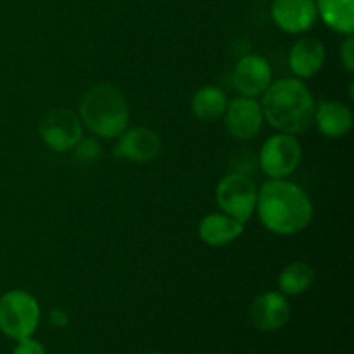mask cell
Returning <instances> with one entry per match:
<instances>
[{
	"mask_svg": "<svg viewBox=\"0 0 354 354\" xmlns=\"http://www.w3.org/2000/svg\"><path fill=\"white\" fill-rule=\"evenodd\" d=\"M315 280V270L310 263L297 259L287 265L279 275V287L283 296H299L306 292Z\"/></svg>",
	"mask_w": 354,
	"mask_h": 354,
	"instance_id": "cell-18",
	"label": "cell"
},
{
	"mask_svg": "<svg viewBox=\"0 0 354 354\" xmlns=\"http://www.w3.org/2000/svg\"><path fill=\"white\" fill-rule=\"evenodd\" d=\"M263 116L261 104L251 97H237L227 104L223 114L225 130L237 140H251L261 131Z\"/></svg>",
	"mask_w": 354,
	"mask_h": 354,
	"instance_id": "cell-8",
	"label": "cell"
},
{
	"mask_svg": "<svg viewBox=\"0 0 354 354\" xmlns=\"http://www.w3.org/2000/svg\"><path fill=\"white\" fill-rule=\"evenodd\" d=\"M40 322V304L30 292L9 290L0 297V330L10 339H26L33 335Z\"/></svg>",
	"mask_w": 354,
	"mask_h": 354,
	"instance_id": "cell-4",
	"label": "cell"
},
{
	"mask_svg": "<svg viewBox=\"0 0 354 354\" xmlns=\"http://www.w3.org/2000/svg\"><path fill=\"white\" fill-rule=\"evenodd\" d=\"M252 327L261 332H275L290 318V304L282 292H265L256 297L249 310Z\"/></svg>",
	"mask_w": 354,
	"mask_h": 354,
	"instance_id": "cell-11",
	"label": "cell"
},
{
	"mask_svg": "<svg viewBox=\"0 0 354 354\" xmlns=\"http://www.w3.org/2000/svg\"><path fill=\"white\" fill-rule=\"evenodd\" d=\"M272 76L270 62L258 54H248L239 59L232 73L235 90L242 97H251V99L265 93V90L272 83Z\"/></svg>",
	"mask_w": 354,
	"mask_h": 354,
	"instance_id": "cell-9",
	"label": "cell"
},
{
	"mask_svg": "<svg viewBox=\"0 0 354 354\" xmlns=\"http://www.w3.org/2000/svg\"><path fill=\"white\" fill-rule=\"evenodd\" d=\"M147 354H161V353H147Z\"/></svg>",
	"mask_w": 354,
	"mask_h": 354,
	"instance_id": "cell-23",
	"label": "cell"
},
{
	"mask_svg": "<svg viewBox=\"0 0 354 354\" xmlns=\"http://www.w3.org/2000/svg\"><path fill=\"white\" fill-rule=\"evenodd\" d=\"M71 151H73V158H75L76 161L83 162V165H92V162H95L97 159H99L102 147H100V144L95 140V138L82 137L78 142H76V145L71 149Z\"/></svg>",
	"mask_w": 354,
	"mask_h": 354,
	"instance_id": "cell-19",
	"label": "cell"
},
{
	"mask_svg": "<svg viewBox=\"0 0 354 354\" xmlns=\"http://www.w3.org/2000/svg\"><path fill=\"white\" fill-rule=\"evenodd\" d=\"M315 0H273L272 17L277 26L290 35L310 30L317 21Z\"/></svg>",
	"mask_w": 354,
	"mask_h": 354,
	"instance_id": "cell-12",
	"label": "cell"
},
{
	"mask_svg": "<svg viewBox=\"0 0 354 354\" xmlns=\"http://www.w3.org/2000/svg\"><path fill=\"white\" fill-rule=\"evenodd\" d=\"M256 211L272 234L296 235L313 220L310 196L286 178H270L258 190Z\"/></svg>",
	"mask_w": 354,
	"mask_h": 354,
	"instance_id": "cell-1",
	"label": "cell"
},
{
	"mask_svg": "<svg viewBox=\"0 0 354 354\" xmlns=\"http://www.w3.org/2000/svg\"><path fill=\"white\" fill-rule=\"evenodd\" d=\"M80 120L100 138H118L128 127L130 109L123 92L113 85H95L80 102Z\"/></svg>",
	"mask_w": 354,
	"mask_h": 354,
	"instance_id": "cell-3",
	"label": "cell"
},
{
	"mask_svg": "<svg viewBox=\"0 0 354 354\" xmlns=\"http://www.w3.org/2000/svg\"><path fill=\"white\" fill-rule=\"evenodd\" d=\"M341 61L349 73L354 71V38H353V35H348V38H346L344 44H342Z\"/></svg>",
	"mask_w": 354,
	"mask_h": 354,
	"instance_id": "cell-21",
	"label": "cell"
},
{
	"mask_svg": "<svg viewBox=\"0 0 354 354\" xmlns=\"http://www.w3.org/2000/svg\"><path fill=\"white\" fill-rule=\"evenodd\" d=\"M227 95L218 86H203L194 93L192 111L197 120L213 123V121L223 118L227 109Z\"/></svg>",
	"mask_w": 354,
	"mask_h": 354,
	"instance_id": "cell-17",
	"label": "cell"
},
{
	"mask_svg": "<svg viewBox=\"0 0 354 354\" xmlns=\"http://www.w3.org/2000/svg\"><path fill=\"white\" fill-rule=\"evenodd\" d=\"M325 64V47L318 38L304 37L292 45L289 52L290 71L297 78H311Z\"/></svg>",
	"mask_w": 354,
	"mask_h": 354,
	"instance_id": "cell-13",
	"label": "cell"
},
{
	"mask_svg": "<svg viewBox=\"0 0 354 354\" xmlns=\"http://www.w3.org/2000/svg\"><path fill=\"white\" fill-rule=\"evenodd\" d=\"M40 137L54 152L71 151L83 137L82 120L64 107L48 111L40 123Z\"/></svg>",
	"mask_w": 354,
	"mask_h": 354,
	"instance_id": "cell-7",
	"label": "cell"
},
{
	"mask_svg": "<svg viewBox=\"0 0 354 354\" xmlns=\"http://www.w3.org/2000/svg\"><path fill=\"white\" fill-rule=\"evenodd\" d=\"M12 354H45V349L38 341H35V339L31 337H26L17 341V346L14 348Z\"/></svg>",
	"mask_w": 354,
	"mask_h": 354,
	"instance_id": "cell-20",
	"label": "cell"
},
{
	"mask_svg": "<svg viewBox=\"0 0 354 354\" xmlns=\"http://www.w3.org/2000/svg\"><path fill=\"white\" fill-rule=\"evenodd\" d=\"M315 3H317V12L330 30L353 35L354 0H315Z\"/></svg>",
	"mask_w": 354,
	"mask_h": 354,
	"instance_id": "cell-16",
	"label": "cell"
},
{
	"mask_svg": "<svg viewBox=\"0 0 354 354\" xmlns=\"http://www.w3.org/2000/svg\"><path fill=\"white\" fill-rule=\"evenodd\" d=\"M161 152V138L154 130L145 127H135L130 130H124L118 137L114 145V158L127 159L142 165L156 159Z\"/></svg>",
	"mask_w": 354,
	"mask_h": 354,
	"instance_id": "cell-10",
	"label": "cell"
},
{
	"mask_svg": "<svg viewBox=\"0 0 354 354\" xmlns=\"http://www.w3.org/2000/svg\"><path fill=\"white\" fill-rule=\"evenodd\" d=\"M50 318H52V324H54L55 327H66V325H68V315H66L62 310H57V308L52 310Z\"/></svg>",
	"mask_w": 354,
	"mask_h": 354,
	"instance_id": "cell-22",
	"label": "cell"
},
{
	"mask_svg": "<svg viewBox=\"0 0 354 354\" xmlns=\"http://www.w3.org/2000/svg\"><path fill=\"white\" fill-rule=\"evenodd\" d=\"M263 116L280 133L306 131L315 120V99L310 88L297 78H282L270 83L263 93Z\"/></svg>",
	"mask_w": 354,
	"mask_h": 354,
	"instance_id": "cell-2",
	"label": "cell"
},
{
	"mask_svg": "<svg viewBox=\"0 0 354 354\" xmlns=\"http://www.w3.org/2000/svg\"><path fill=\"white\" fill-rule=\"evenodd\" d=\"M258 187L248 173H228L216 187V203L225 214L248 223L256 211Z\"/></svg>",
	"mask_w": 354,
	"mask_h": 354,
	"instance_id": "cell-5",
	"label": "cell"
},
{
	"mask_svg": "<svg viewBox=\"0 0 354 354\" xmlns=\"http://www.w3.org/2000/svg\"><path fill=\"white\" fill-rule=\"evenodd\" d=\"M303 158V145L294 135L279 133L270 137L259 151V168L270 178L292 175Z\"/></svg>",
	"mask_w": 354,
	"mask_h": 354,
	"instance_id": "cell-6",
	"label": "cell"
},
{
	"mask_svg": "<svg viewBox=\"0 0 354 354\" xmlns=\"http://www.w3.org/2000/svg\"><path fill=\"white\" fill-rule=\"evenodd\" d=\"M318 130L327 138H342L351 131L353 113L346 104L337 100L322 102L315 109V120Z\"/></svg>",
	"mask_w": 354,
	"mask_h": 354,
	"instance_id": "cell-15",
	"label": "cell"
},
{
	"mask_svg": "<svg viewBox=\"0 0 354 354\" xmlns=\"http://www.w3.org/2000/svg\"><path fill=\"white\" fill-rule=\"evenodd\" d=\"M197 234L211 248H223L244 234V223L225 213H211L201 220Z\"/></svg>",
	"mask_w": 354,
	"mask_h": 354,
	"instance_id": "cell-14",
	"label": "cell"
}]
</instances>
